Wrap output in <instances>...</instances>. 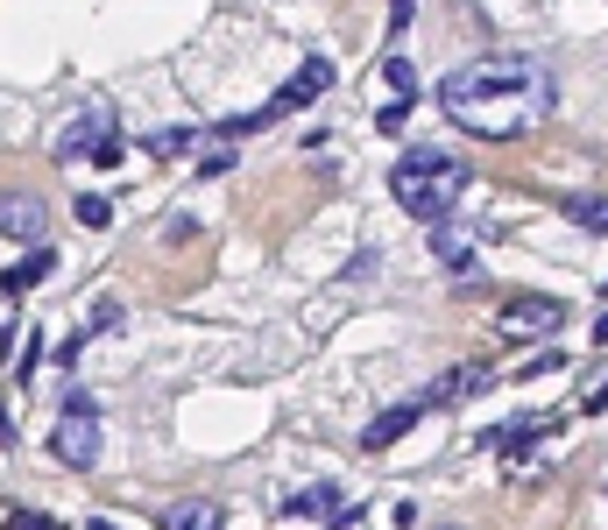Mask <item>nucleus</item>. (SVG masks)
Returning <instances> with one entry per match:
<instances>
[{"label": "nucleus", "instance_id": "obj_20", "mask_svg": "<svg viewBox=\"0 0 608 530\" xmlns=\"http://www.w3.org/2000/svg\"><path fill=\"white\" fill-rule=\"evenodd\" d=\"M404 114H410V93L396 99V106H382V114H375V128H382V134H396V128H404Z\"/></svg>", "mask_w": 608, "mask_h": 530}, {"label": "nucleus", "instance_id": "obj_21", "mask_svg": "<svg viewBox=\"0 0 608 530\" xmlns=\"http://www.w3.org/2000/svg\"><path fill=\"white\" fill-rule=\"evenodd\" d=\"M559 368H567V354H538V361H524V382L530 375H559Z\"/></svg>", "mask_w": 608, "mask_h": 530}, {"label": "nucleus", "instance_id": "obj_16", "mask_svg": "<svg viewBox=\"0 0 608 530\" xmlns=\"http://www.w3.org/2000/svg\"><path fill=\"white\" fill-rule=\"evenodd\" d=\"M567 220L587 234H608V199H567Z\"/></svg>", "mask_w": 608, "mask_h": 530}, {"label": "nucleus", "instance_id": "obj_26", "mask_svg": "<svg viewBox=\"0 0 608 530\" xmlns=\"http://www.w3.org/2000/svg\"><path fill=\"white\" fill-rule=\"evenodd\" d=\"M432 530H467V523H432Z\"/></svg>", "mask_w": 608, "mask_h": 530}, {"label": "nucleus", "instance_id": "obj_13", "mask_svg": "<svg viewBox=\"0 0 608 530\" xmlns=\"http://www.w3.org/2000/svg\"><path fill=\"white\" fill-rule=\"evenodd\" d=\"M290 517H339V509H347V495L339 488H305V495H290Z\"/></svg>", "mask_w": 608, "mask_h": 530}, {"label": "nucleus", "instance_id": "obj_19", "mask_svg": "<svg viewBox=\"0 0 608 530\" xmlns=\"http://www.w3.org/2000/svg\"><path fill=\"white\" fill-rule=\"evenodd\" d=\"M8 530H64V523H57V517H43V509H14Z\"/></svg>", "mask_w": 608, "mask_h": 530}, {"label": "nucleus", "instance_id": "obj_17", "mask_svg": "<svg viewBox=\"0 0 608 530\" xmlns=\"http://www.w3.org/2000/svg\"><path fill=\"white\" fill-rule=\"evenodd\" d=\"M382 79H390L396 93H410V99H418V64H410L404 50H390V57H382Z\"/></svg>", "mask_w": 608, "mask_h": 530}, {"label": "nucleus", "instance_id": "obj_15", "mask_svg": "<svg viewBox=\"0 0 608 530\" xmlns=\"http://www.w3.org/2000/svg\"><path fill=\"white\" fill-rule=\"evenodd\" d=\"M432 255L460 269V255H474V234H460V226H446V220H439V226H432Z\"/></svg>", "mask_w": 608, "mask_h": 530}, {"label": "nucleus", "instance_id": "obj_1", "mask_svg": "<svg viewBox=\"0 0 608 530\" xmlns=\"http://www.w3.org/2000/svg\"><path fill=\"white\" fill-rule=\"evenodd\" d=\"M439 106H446L453 128L481 134V142H510V134L538 128L552 114V71L530 64V57H474V64L446 71L439 85Z\"/></svg>", "mask_w": 608, "mask_h": 530}, {"label": "nucleus", "instance_id": "obj_23", "mask_svg": "<svg viewBox=\"0 0 608 530\" xmlns=\"http://www.w3.org/2000/svg\"><path fill=\"white\" fill-rule=\"evenodd\" d=\"M601 411H608V382L595 389V397H587V417H601Z\"/></svg>", "mask_w": 608, "mask_h": 530}, {"label": "nucleus", "instance_id": "obj_22", "mask_svg": "<svg viewBox=\"0 0 608 530\" xmlns=\"http://www.w3.org/2000/svg\"><path fill=\"white\" fill-rule=\"evenodd\" d=\"M410 28V0H390V36H404Z\"/></svg>", "mask_w": 608, "mask_h": 530}, {"label": "nucleus", "instance_id": "obj_11", "mask_svg": "<svg viewBox=\"0 0 608 530\" xmlns=\"http://www.w3.org/2000/svg\"><path fill=\"white\" fill-rule=\"evenodd\" d=\"M50 269H57V255H50V248H43V240H36V248H28V255H22V262H14V269H0V291H8V297H22V291H36V283L50 276Z\"/></svg>", "mask_w": 608, "mask_h": 530}, {"label": "nucleus", "instance_id": "obj_10", "mask_svg": "<svg viewBox=\"0 0 608 530\" xmlns=\"http://www.w3.org/2000/svg\"><path fill=\"white\" fill-rule=\"evenodd\" d=\"M545 432H552V417H510V424H496L481 446H496L502 460H524V446H538Z\"/></svg>", "mask_w": 608, "mask_h": 530}, {"label": "nucleus", "instance_id": "obj_18", "mask_svg": "<svg viewBox=\"0 0 608 530\" xmlns=\"http://www.w3.org/2000/svg\"><path fill=\"white\" fill-rule=\"evenodd\" d=\"M79 220L85 226H107L114 220V199H107V191H79Z\"/></svg>", "mask_w": 608, "mask_h": 530}, {"label": "nucleus", "instance_id": "obj_25", "mask_svg": "<svg viewBox=\"0 0 608 530\" xmlns=\"http://www.w3.org/2000/svg\"><path fill=\"white\" fill-rule=\"evenodd\" d=\"M85 530H114V523H107V517H93V523H85Z\"/></svg>", "mask_w": 608, "mask_h": 530}, {"label": "nucleus", "instance_id": "obj_8", "mask_svg": "<svg viewBox=\"0 0 608 530\" xmlns=\"http://www.w3.org/2000/svg\"><path fill=\"white\" fill-rule=\"evenodd\" d=\"M0 234H8V240H43V199H28V191H0Z\"/></svg>", "mask_w": 608, "mask_h": 530}, {"label": "nucleus", "instance_id": "obj_6", "mask_svg": "<svg viewBox=\"0 0 608 530\" xmlns=\"http://www.w3.org/2000/svg\"><path fill=\"white\" fill-rule=\"evenodd\" d=\"M559 326H567V305H559V297H510L502 318H496L502 340H552Z\"/></svg>", "mask_w": 608, "mask_h": 530}, {"label": "nucleus", "instance_id": "obj_12", "mask_svg": "<svg viewBox=\"0 0 608 530\" xmlns=\"http://www.w3.org/2000/svg\"><path fill=\"white\" fill-rule=\"evenodd\" d=\"M163 530H227V509L205 503V495H199V503H170V509H163Z\"/></svg>", "mask_w": 608, "mask_h": 530}, {"label": "nucleus", "instance_id": "obj_2", "mask_svg": "<svg viewBox=\"0 0 608 530\" xmlns=\"http://www.w3.org/2000/svg\"><path fill=\"white\" fill-rule=\"evenodd\" d=\"M467 185H474V163L460 156V149H432V142H418L410 156H396V170H390V199L418 226L453 220V205L467 199Z\"/></svg>", "mask_w": 608, "mask_h": 530}, {"label": "nucleus", "instance_id": "obj_14", "mask_svg": "<svg viewBox=\"0 0 608 530\" xmlns=\"http://www.w3.org/2000/svg\"><path fill=\"white\" fill-rule=\"evenodd\" d=\"M142 149H150V156H184V149H199V128H184V120H177V128H156Z\"/></svg>", "mask_w": 608, "mask_h": 530}, {"label": "nucleus", "instance_id": "obj_5", "mask_svg": "<svg viewBox=\"0 0 608 530\" xmlns=\"http://www.w3.org/2000/svg\"><path fill=\"white\" fill-rule=\"evenodd\" d=\"M79 156H93V163H121V134H114V114L107 106H93V114H79L64 134H57V163H79Z\"/></svg>", "mask_w": 608, "mask_h": 530}, {"label": "nucleus", "instance_id": "obj_3", "mask_svg": "<svg viewBox=\"0 0 608 530\" xmlns=\"http://www.w3.org/2000/svg\"><path fill=\"white\" fill-rule=\"evenodd\" d=\"M325 85H333V57H305V64L284 79V93H276L270 106H255V114H234V120H219L213 134H219V142H241V134H255V128H270V120L298 114V106L325 99Z\"/></svg>", "mask_w": 608, "mask_h": 530}, {"label": "nucleus", "instance_id": "obj_24", "mask_svg": "<svg viewBox=\"0 0 608 530\" xmlns=\"http://www.w3.org/2000/svg\"><path fill=\"white\" fill-rule=\"evenodd\" d=\"M595 340H601V346H608V311H601V326H595Z\"/></svg>", "mask_w": 608, "mask_h": 530}, {"label": "nucleus", "instance_id": "obj_9", "mask_svg": "<svg viewBox=\"0 0 608 530\" xmlns=\"http://www.w3.org/2000/svg\"><path fill=\"white\" fill-rule=\"evenodd\" d=\"M488 382H496V375H488L481 361H474V368H446L432 389H425V411H439V403H460V397H481Z\"/></svg>", "mask_w": 608, "mask_h": 530}, {"label": "nucleus", "instance_id": "obj_4", "mask_svg": "<svg viewBox=\"0 0 608 530\" xmlns=\"http://www.w3.org/2000/svg\"><path fill=\"white\" fill-rule=\"evenodd\" d=\"M50 452H57L64 467H79V474L99 460V411H93V397H85V389H64V417H57Z\"/></svg>", "mask_w": 608, "mask_h": 530}, {"label": "nucleus", "instance_id": "obj_7", "mask_svg": "<svg viewBox=\"0 0 608 530\" xmlns=\"http://www.w3.org/2000/svg\"><path fill=\"white\" fill-rule=\"evenodd\" d=\"M418 417H425V397H410V403H390L382 417H368V424H361V452H390V446H396V438H404Z\"/></svg>", "mask_w": 608, "mask_h": 530}]
</instances>
